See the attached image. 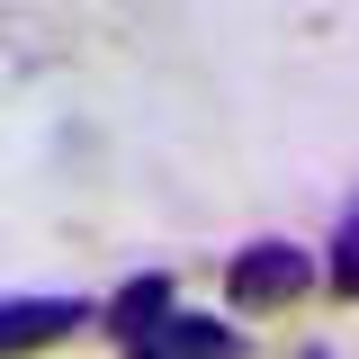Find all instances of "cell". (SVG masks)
Returning a JSON list of instances; mask_svg holds the SVG:
<instances>
[{"instance_id":"cell-6","label":"cell","mask_w":359,"mask_h":359,"mask_svg":"<svg viewBox=\"0 0 359 359\" xmlns=\"http://www.w3.org/2000/svg\"><path fill=\"white\" fill-rule=\"evenodd\" d=\"M297 359H332V351H297Z\"/></svg>"},{"instance_id":"cell-5","label":"cell","mask_w":359,"mask_h":359,"mask_svg":"<svg viewBox=\"0 0 359 359\" xmlns=\"http://www.w3.org/2000/svg\"><path fill=\"white\" fill-rule=\"evenodd\" d=\"M323 278H332L341 297H359V198L341 207V233H332V261H323Z\"/></svg>"},{"instance_id":"cell-1","label":"cell","mask_w":359,"mask_h":359,"mask_svg":"<svg viewBox=\"0 0 359 359\" xmlns=\"http://www.w3.org/2000/svg\"><path fill=\"white\" fill-rule=\"evenodd\" d=\"M314 278H323V261L297 252V243H243V252L224 261V297L243 314H261V306H297Z\"/></svg>"},{"instance_id":"cell-3","label":"cell","mask_w":359,"mask_h":359,"mask_svg":"<svg viewBox=\"0 0 359 359\" xmlns=\"http://www.w3.org/2000/svg\"><path fill=\"white\" fill-rule=\"evenodd\" d=\"M81 314H90L81 297H9V306H0V351H36V341H63Z\"/></svg>"},{"instance_id":"cell-2","label":"cell","mask_w":359,"mask_h":359,"mask_svg":"<svg viewBox=\"0 0 359 359\" xmlns=\"http://www.w3.org/2000/svg\"><path fill=\"white\" fill-rule=\"evenodd\" d=\"M126 359H243V332L216 323V314L171 306V314H162V332H153V341H135Z\"/></svg>"},{"instance_id":"cell-4","label":"cell","mask_w":359,"mask_h":359,"mask_svg":"<svg viewBox=\"0 0 359 359\" xmlns=\"http://www.w3.org/2000/svg\"><path fill=\"white\" fill-rule=\"evenodd\" d=\"M180 297H171V278H162V269H144V278H126V297H117V306H108V332H117V341H153V332H162V314H171Z\"/></svg>"}]
</instances>
